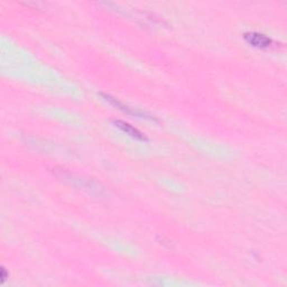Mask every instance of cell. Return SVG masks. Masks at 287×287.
Instances as JSON below:
<instances>
[{
	"mask_svg": "<svg viewBox=\"0 0 287 287\" xmlns=\"http://www.w3.org/2000/svg\"><path fill=\"white\" fill-rule=\"evenodd\" d=\"M114 123L119 129H122L123 132H126L127 135L132 137V138L138 139V140H144V141L147 140V137L145 136L140 130H138V129L135 128L134 126H131L130 123H128L126 122H123V120H115Z\"/></svg>",
	"mask_w": 287,
	"mask_h": 287,
	"instance_id": "obj_2",
	"label": "cell"
},
{
	"mask_svg": "<svg viewBox=\"0 0 287 287\" xmlns=\"http://www.w3.org/2000/svg\"><path fill=\"white\" fill-rule=\"evenodd\" d=\"M100 94H101L102 97L105 98L108 102H110L112 106L119 108V109H122L123 111L127 112V114H130V115H134V116H138V117H145V116H146L145 114H141V112L137 111V110H132L131 108L124 106L123 102H120L119 100H117V99L114 98V97H111L110 94H107V93H100Z\"/></svg>",
	"mask_w": 287,
	"mask_h": 287,
	"instance_id": "obj_3",
	"label": "cell"
},
{
	"mask_svg": "<svg viewBox=\"0 0 287 287\" xmlns=\"http://www.w3.org/2000/svg\"><path fill=\"white\" fill-rule=\"evenodd\" d=\"M244 37L249 44L258 48H270L275 46V41L264 34H259V33L248 32Z\"/></svg>",
	"mask_w": 287,
	"mask_h": 287,
	"instance_id": "obj_1",
	"label": "cell"
}]
</instances>
